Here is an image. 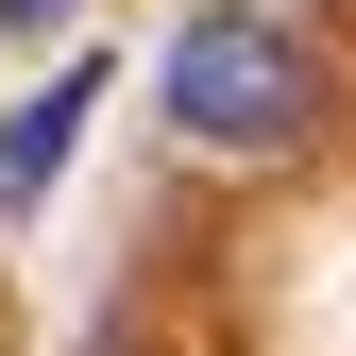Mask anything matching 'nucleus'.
I'll list each match as a JSON object with an SVG mask.
<instances>
[{
	"label": "nucleus",
	"instance_id": "2",
	"mask_svg": "<svg viewBox=\"0 0 356 356\" xmlns=\"http://www.w3.org/2000/svg\"><path fill=\"white\" fill-rule=\"evenodd\" d=\"M85 102H102V85H85V68H68V85H51V102H34V119H17V170H0V187H51V153H68V119H85Z\"/></svg>",
	"mask_w": 356,
	"mask_h": 356
},
{
	"label": "nucleus",
	"instance_id": "1",
	"mask_svg": "<svg viewBox=\"0 0 356 356\" xmlns=\"http://www.w3.org/2000/svg\"><path fill=\"white\" fill-rule=\"evenodd\" d=\"M305 119H323V51H305L289 17L220 0V17H187V34H170V136H187V153L272 170V153H305Z\"/></svg>",
	"mask_w": 356,
	"mask_h": 356
},
{
	"label": "nucleus",
	"instance_id": "3",
	"mask_svg": "<svg viewBox=\"0 0 356 356\" xmlns=\"http://www.w3.org/2000/svg\"><path fill=\"white\" fill-rule=\"evenodd\" d=\"M85 0H0V51H34V34H68Z\"/></svg>",
	"mask_w": 356,
	"mask_h": 356
}]
</instances>
